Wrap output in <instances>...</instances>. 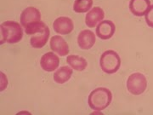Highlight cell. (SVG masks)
<instances>
[{"instance_id":"6da1fadb","label":"cell","mask_w":153,"mask_h":115,"mask_svg":"<svg viewBox=\"0 0 153 115\" xmlns=\"http://www.w3.org/2000/svg\"><path fill=\"white\" fill-rule=\"evenodd\" d=\"M112 101V94L109 89L99 87L92 90L88 98V103L90 108L95 111L105 109Z\"/></svg>"},{"instance_id":"7a4b0ae2","label":"cell","mask_w":153,"mask_h":115,"mask_svg":"<svg viewBox=\"0 0 153 115\" xmlns=\"http://www.w3.org/2000/svg\"><path fill=\"white\" fill-rule=\"evenodd\" d=\"M1 32V44H16L20 42L23 37L22 26L16 22L7 21L3 22L0 26Z\"/></svg>"},{"instance_id":"3957f363","label":"cell","mask_w":153,"mask_h":115,"mask_svg":"<svg viewBox=\"0 0 153 115\" xmlns=\"http://www.w3.org/2000/svg\"><path fill=\"white\" fill-rule=\"evenodd\" d=\"M100 66L102 71L107 74L115 73L119 70L121 66L120 56L114 50H105L100 56Z\"/></svg>"},{"instance_id":"277c9868","label":"cell","mask_w":153,"mask_h":115,"mask_svg":"<svg viewBox=\"0 0 153 115\" xmlns=\"http://www.w3.org/2000/svg\"><path fill=\"white\" fill-rule=\"evenodd\" d=\"M147 87V80L146 76L140 72H134L128 78L127 89L129 93L134 96H140L145 92Z\"/></svg>"},{"instance_id":"5b68a950","label":"cell","mask_w":153,"mask_h":115,"mask_svg":"<svg viewBox=\"0 0 153 115\" xmlns=\"http://www.w3.org/2000/svg\"><path fill=\"white\" fill-rule=\"evenodd\" d=\"M53 28L55 33L61 35H67L71 33L74 28V24L71 18L66 16H60L55 19L53 23Z\"/></svg>"},{"instance_id":"8992f818","label":"cell","mask_w":153,"mask_h":115,"mask_svg":"<svg viewBox=\"0 0 153 115\" xmlns=\"http://www.w3.org/2000/svg\"><path fill=\"white\" fill-rule=\"evenodd\" d=\"M115 31H116V26L114 23L110 20L101 21L98 24L95 30L96 35L100 39H103V40H107L112 38Z\"/></svg>"},{"instance_id":"52a82bcc","label":"cell","mask_w":153,"mask_h":115,"mask_svg":"<svg viewBox=\"0 0 153 115\" xmlns=\"http://www.w3.org/2000/svg\"><path fill=\"white\" fill-rule=\"evenodd\" d=\"M60 65V59L58 55L53 52L45 53L40 60V66L46 72H53L58 68Z\"/></svg>"},{"instance_id":"ba28073f","label":"cell","mask_w":153,"mask_h":115,"mask_svg":"<svg viewBox=\"0 0 153 115\" xmlns=\"http://www.w3.org/2000/svg\"><path fill=\"white\" fill-rule=\"evenodd\" d=\"M95 35L91 30H82L77 36V44L82 49H91L95 44Z\"/></svg>"},{"instance_id":"9c48e42d","label":"cell","mask_w":153,"mask_h":115,"mask_svg":"<svg viewBox=\"0 0 153 115\" xmlns=\"http://www.w3.org/2000/svg\"><path fill=\"white\" fill-rule=\"evenodd\" d=\"M41 19V14L35 7H27L21 14V24L23 28H26L30 23L38 22Z\"/></svg>"},{"instance_id":"30bf717a","label":"cell","mask_w":153,"mask_h":115,"mask_svg":"<svg viewBox=\"0 0 153 115\" xmlns=\"http://www.w3.org/2000/svg\"><path fill=\"white\" fill-rule=\"evenodd\" d=\"M49 45L51 49L60 56L68 55L69 53V45L61 36L59 35L53 36L50 39Z\"/></svg>"},{"instance_id":"8fae6325","label":"cell","mask_w":153,"mask_h":115,"mask_svg":"<svg viewBox=\"0 0 153 115\" xmlns=\"http://www.w3.org/2000/svg\"><path fill=\"white\" fill-rule=\"evenodd\" d=\"M151 7V0H130L129 10L135 16H144Z\"/></svg>"},{"instance_id":"7c38bea8","label":"cell","mask_w":153,"mask_h":115,"mask_svg":"<svg viewBox=\"0 0 153 115\" xmlns=\"http://www.w3.org/2000/svg\"><path fill=\"white\" fill-rule=\"evenodd\" d=\"M105 17L104 10L100 7H94L88 11L85 16V24L88 28H94Z\"/></svg>"},{"instance_id":"4fadbf2b","label":"cell","mask_w":153,"mask_h":115,"mask_svg":"<svg viewBox=\"0 0 153 115\" xmlns=\"http://www.w3.org/2000/svg\"><path fill=\"white\" fill-rule=\"evenodd\" d=\"M49 33H50L49 28L47 27V28L43 32H40L33 35V37L30 39V44L35 49L43 48L49 40Z\"/></svg>"},{"instance_id":"5bb4252c","label":"cell","mask_w":153,"mask_h":115,"mask_svg":"<svg viewBox=\"0 0 153 115\" xmlns=\"http://www.w3.org/2000/svg\"><path fill=\"white\" fill-rule=\"evenodd\" d=\"M66 62L72 69L82 72L86 69L88 62L86 59L76 55H70L66 57Z\"/></svg>"},{"instance_id":"9a60e30c","label":"cell","mask_w":153,"mask_h":115,"mask_svg":"<svg viewBox=\"0 0 153 115\" xmlns=\"http://www.w3.org/2000/svg\"><path fill=\"white\" fill-rule=\"evenodd\" d=\"M72 72V68H71L70 66H61L54 73V80L58 84H64L71 78Z\"/></svg>"},{"instance_id":"2e32d148","label":"cell","mask_w":153,"mask_h":115,"mask_svg":"<svg viewBox=\"0 0 153 115\" xmlns=\"http://www.w3.org/2000/svg\"><path fill=\"white\" fill-rule=\"evenodd\" d=\"M47 25L44 22L38 21V22H34L33 23H30L25 28V33L28 35H34L36 33L43 32L47 28Z\"/></svg>"},{"instance_id":"e0dca14e","label":"cell","mask_w":153,"mask_h":115,"mask_svg":"<svg viewBox=\"0 0 153 115\" xmlns=\"http://www.w3.org/2000/svg\"><path fill=\"white\" fill-rule=\"evenodd\" d=\"M93 5V0H75L73 10L76 13H85L89 10Z\"/></svg>"},{"instance_id":"ac0fdd59","label":"cell","mask_w":153,"mask_h":115,"mask_svg":"<svg viewBox=\"0 0 153 115\" xmlns=\"http://www.w3.org/2000/svg\"><path fill=\"white\" fill-rule=\"evenodd\" d=\"M145 20L148 26L153 28V4L151 5L146 14L145 15Z\"/></svg>"}]
</instances>
